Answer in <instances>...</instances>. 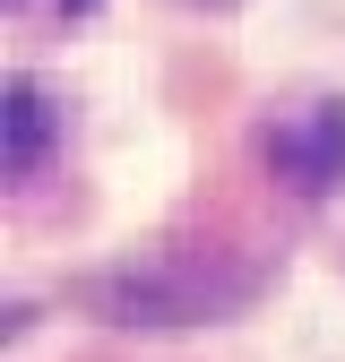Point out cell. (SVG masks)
<instances>
[{"instance_id": "6da1fadb", "label": "cell", "mask_w": 345, "mask_h": 362, "mask_svg": "<svg viewBox=\"0 0 345 362\" xmlns=\"http://www.w3.org/2000/svg\"><path fill=\"white\" fill-rule=\"evenodd\" d=\"M268 164H276L285 190H302V199L337 190V181H345V95H320V104L285 112L268 129Z\"/></svg>"}, {"instance_id": "3957f363", "label": "cell", "mask_w": 345, "mask_h": 362, "mask_svg": "<svg viewBox=\"0 0 345 362\" xmlns=\"http://www.w3.org/2000/svg\"><path fill=\"white\" fill-rule=\"evenodd\" d=\"M18 9H26V0H18ZM52 9H61V18H86V9H95V0H52Z\"/></svg>"}, {"instance_id": "277c9868", "label": "cell", "mask_w": 345, "mask_h": 362, "mask_svg": "<svg viewBox=\"0 0 345 362\" xmlns=\"http://www.w3.org/2000/svg\"><path fill=\"white\" fill-rule=\"evenodd\" d=\"M207 9H233V0H207Z\"/></svg>"}, {"instance_id": "7a4b0ae2", "label": "cell", "mask_w": 345, "mask_h": 362, "mask_svg": "<svg viewBox=\"0 0 345 362\" xmlns=\"http://www.w3.org/2000/svg\"><path fill=\"white\" fill-rule=\"evenodd\" d=\"M52 139H61L52 95H43L35 78H9V95H0V173H9V181H35L43 156H52Z\"/></svg>"}]
</instances>
